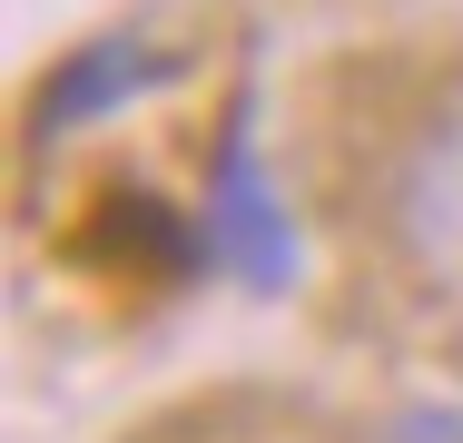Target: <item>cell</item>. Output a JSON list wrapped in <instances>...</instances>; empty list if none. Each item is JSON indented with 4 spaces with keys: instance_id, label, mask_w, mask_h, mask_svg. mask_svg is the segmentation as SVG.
<instances>
[{
    "instance_id": "obj_1",
    "label": "cell",
    "mask_w": 463,
    "mask_h": 443,
    "mask_svg": "<svg viewBox=\"0 0 463 443\" xmlns=\"http://www.w3.org/2000/svg\"><path fill=\"white\" fill-rule=\"evenodd\" d=\"M355 443H463V414H444V404H394V414H374Z\"/></svg>"
}]
</instances>
